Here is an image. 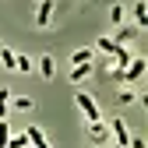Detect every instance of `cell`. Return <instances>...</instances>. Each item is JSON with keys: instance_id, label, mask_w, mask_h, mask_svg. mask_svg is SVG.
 <instances>
[{"instance_id": "30bf717a", "label": "cell", "mask_w": 148, "mask_h": 148, "mask_svg": "<svg viewBox=\"0 0 148 148\" xmlns=\"http://www.w3.org/2000/svg\"><path fill=\"white\" fill-rule=\"evenodd\" d=\"M95 46H99L102 53H116V49H120V42H113V39H109V35H102V39H99Z\"/></svg>"}, {"instance_id": "6da1fadb", "label": "cell", "mask_w": 148, "mask_h": 148, "mask_svg": "<svg viewBox=\"0 0 148 148\" xmlns=\"http://www.w3.org/2000/svg\"><path fill=\"white\" fill-rule=\"evenodd\" d=\"M145 71H148L145 57H131V64H127L123 74H120V81H141V78H145Z\"/></svg>"}, {"instance_id": "7a4b0ae2", "label": "cell", "mask_w": 148, "mask_h": 148, "mask_svg": "<svg viewBox=\"0 0 148 148\" xmlns=\"http://www.w3.org/2000/svg\"><path fill=\"white\" fill-rule=\"evenodd\" d=\"M74 102H78V109L88 116V123H92V120H99V106H95V99H92V95L78 92V95H74Z\"/></svg>"}, {"instance_id": "9c48e42d", "label": "cell", "mask_w": 148, "mask_h": 148, "mask_svg": "<svg viewBox=\"0 0 148 148\" xmlns=\"http://www.w3.org/2000/svg\"><path fill=\"white\" fill-rule=\"evenodd\" d=\"M131 39H138V28H120L113 42H120V46H127V42H131Z\"/></svg>"}, {"instance_id": "8fae6325", "label": "cell", "mask_w": 148, "mask_h": 148, "mask_svg": "<svg viewBox=\"0 0 148 148\" xmlns=\"http://www.w3.org/2000/svg\"><path fill=\"white\" fill-rule=\"evenodd\" d=\"M14 60H18V53H11V49H0V64H4L7 71H14Z\"/></svg>"}, {"instance_id": "52a82bcc", "label": "cell", "mask_w": 148, "mask_h": 148, "mask_svg": "<svg viewBox=\"0 0 148 148\" xmlns=\"http://www.w3.org/2000/svg\"><path fill=\"white\" fill-rule=\"evenodd\" d=\"M88 134H92V141H106V127H102V120H92V123H88Z\"/></svg>"}, {"instance_id": "8992f818", "label": "cell", "mask_w": 148, "mask_h": 148, "mask_svg": "<svg viewBox=\"0 0 148 148\" xmlns=\"http://www.w3.org/2000/svg\"><path fill=\"white\" fill-rule=\"evenodd\" d=\"M39 74H42L46 81H53V74H57V64H53V57H42V60H39Z\"/></svg>"}, {"instance_id": "3957f363", "label": "cell", "mask_w": 148, "mask_h": 148, "mask_svg": "<svg viewBox=\"0 0 148 148\" xmlns=\"http://www.w3.org/2000/svg\"><path fill=\"white\" fill-rule=\"evenodd\" d=\"M35 25L49 28L53 25V0H39V11H35Z\"/></svg>"}, {"instance_id": "2e32d148", "label": "cell", "mask_w": 148, "mask_h": 148, "mask_svg": "<svg viewBox=\"0 0 148 148\" xmlns=\"http://www.w3.org/2000/svg\"><path fill=\"white\" fill-rule=\"evenodd\" d=\"M7 102H11V95H7V88H0V116H7Z\"/></svg>"}, {"instance_id": "d6986e66", "label": "cell", "mask_w": 148, "mask_h": 148, "mask_svg": "<svg viewBox=\"0 0 148 148\" xmlns=\"http://www.w3.org/2000/svg\"><path fill=\"white\" fill-rule=\"evenodd\" d=\"M7 145H11V148H25V145H28V138H25V134H21V138H11Z\"/></svg>"}, {"instance_id": "e0dca14e", "label": "cell", "mask_w": 148, "mask_h": 148, "mask_svg": "<svg viewBox=\"0 0 148 148\" xmlns=\"http://www.w3.org/2000/svg\"><path fill=\"white\" fill-rule=\"evenodd\" d=\"M109 21H113V25H120V21H123V7H120V4L109 11Z\"/></svg>"}, {"instance_id": "277c9868", "label": "cell", "mask_w": 148, "mask_h": 148, "mask_svg": "<svg viewBox=\"0 0 148 148\" xmlns=\"http://www.w3.org/2000/svg\"><path fill=\"white\" fill-rule=\"evenodd\" d=\"M88 74H92V60H85V64H74V67H71V81H85Z\"/></svg>"}, {"instance_id": "7c38bea8", "label": "cell", "mask_w": 148, "mask_h": 148, "mask_svg": "<svg viewBox=\"0 0 148 148\" xmlns=\"http://www.w3.org/2000/svg\"><path fill=\"white\" fill-rule=\"evenodd\" d=\"M134 21L138 25H148V7L145 4H134Z\"/></svg>"}, {"instance_id": "5bb4252c", "label": "cell", "mask_w": 148, "mask_h": 148, "mask_svg": "<svg viewBox=\"0 0 148 148\" xmlns=\"http://www.w3.org/2000/svg\"><path fill=\"white\" fill-rule=\"evenodd\" d=\"M85 60H92V49H74L71 53V64H85Z\"/></svg>"}, {"instance_id": "ac0fdd59", "label": "cell", "mask_w": 148, "mask_h": 148, "mask_svg": "<svg viewBox=\"0 0 148 148\" xmlns=\"http://www.w3.org/2000/svg\"><path fill=\"white\" fill-rule=\"evenodd\" d=\"M11 106H14V109H32V99H14Z\"/></svg>"}, {"instance_id": "5b68a950", "label": "cell", "mask_w": 148, "mask_h": 148, "mask_svg": "<svg viewBox=\"0 0 148 148\" xmlns=\"http://www.w3.org/2000/svg\"><path fill=\"white\" fill-rule=\"evenodd\" d=\"M25 138H28V145H35V148H46V145H49V141H46V134L39 131V127H28Z\"/></svg>"}, {"instance_id": "9a60e30c", "label": "cell", "mask_w": 148, "mask_h": 148, "mask_svg": "<svg viewBox=\"0 0 148 148\" xmlns=\"http://www.w3.org/2000/svg\"><path fill=\"white\" fill-rule=\"evenodd\" d=\"M116 102H120V106H131V102H134V92H131V88H123L120 95H116Z\"/></svg>"}, {"instance_id": "4fadbf2b", "label": "cell", "mask_w": 148, "mask_h": 148, "mask_svg": "<svg viewBox=\"0 0 148 148\" xmlns=\"http://www.w3.org/2000/svg\"><path fill=\"white\" fill-rule=\"evenodd\" d=\"M7 141H11V127H7L4 116H0V148H7Z\"/></svg>"}, {"instance_id": "ba28073f", "label": "cell", "mask_w": 148, "mask_h": 148, "mask_svg": "<svg viewBox=\"0 0 148 148\" xmlns=\"http://www.w3.org/2000/svg\"><path fill=\"white\" fill-rule=\"evenodd\" d=\"M113 134H116V141H120V145L131 141V134H127V123H123V120H113Z\"/></svg>"}]
</instances>
